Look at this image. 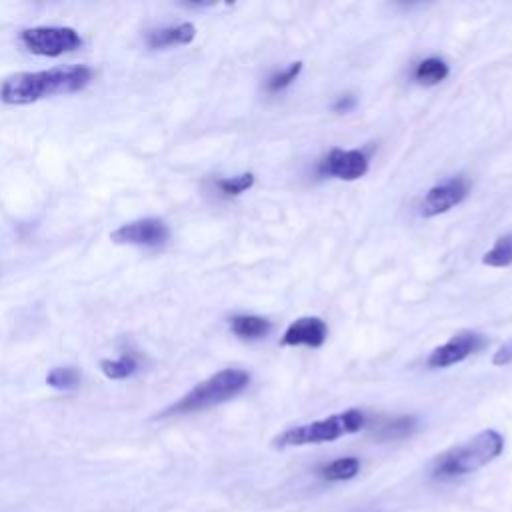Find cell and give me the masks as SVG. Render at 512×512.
<instances>
[{
    "label": "cell",
    "mask_w": 512,
    "mask_h": 512,
    "mask_svg": "<svg viewBox=\"0 0 512 512\" xmlns=\"http://www.w3.org/2000/svg\"><path fill=\"white\" fill-rule=\"evenodd\" d=\"M88 66H58L38 72H18L0 84V102L10 106L32 104L50 96L74 94L92 82Z\"/></svg>",
    "instance_id": "6da1fadb"
},
{
    "label": "cell",
    "mask_w": 512,
    "mask_h": 512,
    "mask_svg": "<svg viewBox=\"0 0 512 512\" xmlns=\"http://www.w3.org/2000/svg\"><path fill=\"white\" fill-rule=\"evenodd\" d=\"M504 450V436L498 430L486 428L468 438L462 444H456L442 454H438L432 462L430 474L438 480L460 478L472 474L492 460H496Z\"/></svg>",
    "instance_id": "7a4b0ae2"
},
{
    "label": "cell",
    "mask_w": 512,
    "mask_h": 512,
    "mask_svg": "<svg viewBox=\"0 0 512 512\" xmlns=\"http://www.w3.org/2000/svg\"><path fill=\"white\" fill-rule=\"evenodd\" d=\"M250 384V374L242 368H224L210 378L198 382L194 388H190L182 398H178L174 404H170L160 416H182V414H194L212 406H218L222 402L232 400L240 392H244Z\"/></svg>",
    "instance_id": "3957f363"
},
{
    "label": "cell",
    "mask_w": 512,
    "mask_h": 512,
    "mask_svg": "<svg viewBox=\"0 0 512 512\" xmlns=\"http://www.w3.org/2000/svg\"><path fill=\"white\" fill-rule=\"evenodd\" d=\"M366 414L358 408H348L336 414H330L322 420L298 424L282 430L274 440V448H294V446H310V444H326L334 442L342 436L356 434L366 428Z\"/></svg>",
    "instance_id": "277c9868"
},
{
    "label": "cell",
    "mask_w": 512,
    "mask_h": 512,
    "mask_svg": "<svg viewBox=\"0 0 512 512\" xmlns=\"http://www.w3.org/2000/svg\"><path fill=\"white\" fill-rule=\"evenodd\" d=\"M20 44L34 56L58 58L82 46V36L70 26H32L18 36Z\"/></svg>",
    "instance_id": "5b68a950"
},
{
    "label": "cell",
    "mask_w": 512,
    "mask_h": 512,
    "mask_svg": "<svg viewBox=\"0 0 512 512\" xmlns=\"http://www.w3.org/2000/svg\"><path fill=\"white\" fill-rule=\"evenodd\" d=\"M490 340L474 330H462L456 332L448 342L436 346L428 358H426V366L428 368H448L454 364H460L462 360H466L468 356L480 352Z\"/></svg>",
    "instance_id": "8992f818"
},
{
    "label": "cell",
    "mask_w": 512,
    "mask_h": 512,
    "mask_svg": "<svg viewBox=\"0 0 512 512\" xmlns=\"http://www.w3.org/2000/svg\"><path fill=\"white\" fill-rule=\"evenodd\" d=\"M112 242L128 244V246H142V248H158L164 246L170 238V228L160 218H138L118 226L110 234Z\"/></svg>",
    "instance_id": "52a82bcc"
},
{
    "label": "cell",
    "mask_w": 512,
    "mask_h": 512,
    "mask_svg": "<svg viewBox=\"0 0 512 512\" xmlns=\"http://www.w3.org/2000/svg\"><path fill=\"white\" fill-rule=\"evenodd\" d=\"M470 192V182L464 176H452L442 180L440 184L432 186L422 202H420V216L424 218H434L440 216L448 210H452L454 206H458L460 202H464V198Z\"/></svg>",
    "instance_id": "ba28073f"
},
{
    "label": "cell",
    "mask_w": 512,
    "mask_h": 512,
    "mask_svg": "<svg viewBox=\"0 0 512 512\" xmlns=\"http://www.w3.org/2000/svg\"><path fill=\"white\" fill-rule=\"evenodd\" d=\"M322 176H332L338 180H358L368 172V154L364 150L352 148H332L318 164Z\"/></svg>",
    "instance_id": "9c48e42d"
},
{
    "label": "cell",
    "mask_w": 512,
    "mask_h": 512,
    "mask_svg": "<svg viewBox=\"0 0 512 512\" xmlns=\"http://www.w3.org/2000/svg\"><path fill=\"white\" fill-rule=\"evenodd\" d=\"M328 338V326L318 316H302L294 320L282 334V346L320 348Z\"/></svg>",
    "instance_id": "30bf717a"
},
{
    "label": "cell",
    "mask_w": 512,
    "mask_h": 512,
    "mask_svg": "<svg viewBox=\"0 0 512 512\" xmlns=\"http://www.w3.org/2000/svg\"><path fill=\"white\" fill-rule=\"evenodd\" d=\"M196 36V28L192 22H180V24H170V26H160L152 28L146 32L144 42L152 50H162L170 46H184L190 44Z\"/></svg>",
    "instance_id": "8fae6325"
},
{
    "label": "cell",
    "mask_w": 512,
    "mask_h": 512,
    "mask_svg": "<svg viewBox=\"0 0 512 512\" xmlns=\"http://www.w3.org/2000/svg\"><path fill=\"white\" fill-rule=\"evenodd\" d=\"M230 330L242 340H260L272 330V324L264 316L236 314L230 318Z\"/></svg>",
    "instance_id": "7c38bea8"
},
{
    "label": "cell",
    "mask_w": 512,
    "mask_h": 512,
    "mask_svg": "<svg viewBox=\"0 0 512 512\" xmlns=\"http://www.w3.org/2000/svg\"><path fill=\"white\" fill-rule=\"evenodd\" d=\"M360 472V460L356 456H342L318 468V476L328 482L350 480Z\"/></svg>",
    "instance_id": "4fadbf2b"
},
{
    "label": "cell",
    "mask_w": 512,
    "mask_h": 512,
    "mask_svg": "<svg viewBox=\"0 0 512 512\" xmlns=\"http://www.w3.org/2000/svg\"><path fill=\"white\" fill-rule=\"evenodd\" d=\"M450 74V68L448 64L438 58V56H430V58H424L416 64L414 68V80L418 84H424V86H434V84H440L442 80H446V76Z\"/></svg>",
    "instance_id": "5bb4252c"
},
{
    "label": "cell",
    "mask_w": 512,
    "mask_h": 512,
    "mask_svg": "<svg viewBox=\"0 0 512 512\" xmlns=\"http://www.w3.org/2000/svg\"><path fill=\"white\" fill-rule=\"evenodd\" d=\"M100 370L110 380H126L138 372V356L132 352H124L118 358L100 360Z\"/></svg>",
    "instance_id": "9a60e30c"
},
{
    "label": "cell",
    "mask_w": 512,
    "mask_h": 512,
    "mask_svg": "<svg viewBox=\"0 0 512 512\" xmlns=\"http://www.w3.org/2000/svg\"><path fill=\"white\" fill-rule=\"evenodd\" d=\"M482 264H486L490 268H508V266H512V234L500 236L494 242V246L488 252H484Z\"/></svg>",
    "instance_id": "2e32d148"
},
{
    "label": "cell",
    "mask_w": 512,
    "mask_h": 512,
    "mask_svg": "<svg viewBox=\"0 0 512 512\" xmlns=\"http://www.w3.org/2000/svg\"><path fill=\"white\" fill-rule=\"evenodd\" d=\"M80 380H82L80 370L74 366H56L46 374V384L62 392L76 390L80 386Z\"/></svg>",
    "instance_id": "e0dca14e"
},
{
    "label": "cell",
    "mask_w": 512,
    "mask_h": 512,
    "mask_svg": "<svg viewBox=\"0 0 512 512\" xmlns=\"http://www.w3.org/2000/svg\"><path fill=\"white\" fill-rule=\"evenodd\" d=\"M416 428V420L412 416H398L392 420H386L378 430L376 438L380 440H396L408 436Z\"/></svg>",
    "instance_id": "ac0fdd59"
},
{
    "label": "cell",
    "mask_w": 512,
    "mask_h": 512,
    "mask_svg": "<svg viewBox=\"0 0 512 512\" xmlns=\"http://www.w3.org/2000/svg\"><path fill=\"white\" fill-rule=\"evenodd\" d=\"M254 186V174L252 172H242L238 176H226L216 180V188L224 196H240L246 190Z\"/></svg>",
    "instance_id": "d6986e66"
},
{
    "label": "cell",
    "mask_w": 512,
    "mask_h": 512,
    "mask_svg": "<svg viewBox=\"0 0 512 512\" xmlns=\"http://www.w3.org/2000/svg\"><path fill=\"white\" fill-rule=\"evenodd\" d=\"M300 72H302V62H300V60L288 64L284 70L274 72V74L266 80V90H268L270 94H276V92L288 88V86L300 76Z\"/></svg>",
    "instance_id": "ffe728a7"
},
{
    "label": "cell",
    "mask_w": 512,
    "mask_h": 512,
    "mask_svg": "<svg viewBox=\"0 0 512 512\" xmlns=\"http://www.w3.org/2000/svg\"><path fill=\"white\" fill-rule=\"evenodd\" d=\"M510 362H512V340L502 344L498 348V352H494V358H492L494 366H504V364H510Z\"/></svg>",
    "instance_id": "44dd1931"
},
{
    "label": "cell",
    "mask_w": 512,
    "mask_h": 512,
    "mask_svg": "<svg viewBox=\"0 0 512 512\" xmlns=\"http://www.w3.org/2000/svg\"><path fill=\"white\" fill-rule=\"evenodd\" d=\"M354 106H356V98H354L352 94H342V96L336 98V102H334L332 108H334L336 112H350Z\"/></svg>",
    "instance_id": "7402d4cb"
}]
</instances>
